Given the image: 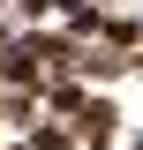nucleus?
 <instances>
[{
  "mask_svg": "<svg viewBox=\"0 0 143 150\" xmlns=\"http://www.w3.org/2000/svg\"><path fill=\"white\" fill-rule=\"evenodd\" d=\"M0 53H8V30H0Z\"/></svg>",
  "mask_w": 143,
  "mask_h": 150,
  "instance_id": "obj_5",
  "label": "nucleus"
},
{
  "mask_svg": "<svg viewBox=\"0 0 143 150\" xmlns=\"http://www.w3.org/2000/svg\"><path fill=\"white\" fill-rule=\"evenodd\" d=\"M15 8H23V15H53V0H15Z\"/></svg>",
  "mask_w": 143,
  "mask_h": 150,
  "instance_id": "obj_4",
  "label": "nucleus"
},
{
  "mask_svg": "<svg viewBox=\"0 0 143 150\" xmlns=\"http://www.w3.org/2000/svg\"><path fill=\"white\" fill-rule=\"evenodd\" d=\"M23 143H30V150H75V128H45V120H38Z\"/></svg>",
  "mask_w": 143,
  "mask_h": 150,
  "instance_id": "obj_2",
  "label": "nucleus"
},
{
  "mask_svg": "<svg viewBox=\"0 0 143 150\" xmlns=\"http://www.w3.org/2000/svg\"><path fill=\"white\" fill-rule=\"evenodd\" d=\"M38 105H45V112H60V120H68V112L83 105V90H75L68 75H60V83H45V90H38Z\"/></svg>",
  "mask_w": 143,
  "mask_h": 150,
  "instance_id": "obj_1",
  "label": "nucleus"
},
{
  "mask_svg": "<svg viewBox=\"0 0 143 150\" xmlns=\"http://www.w3.org/2000/svg\"><path fill=\"white\" fill-rule=\"evenodd\" d=\"M0 8H8V0H0Z\"/></svg>",
  "mask_w": 143,
  "mask_h": 150,
  "instance_id": "obj_6",
  "label": "nucleus"
},
{
  "mask_svg": "<svg viewBox=\"0 0 143 150\" xmlns=\"http://www.w3.org/2000/svg\"><path fill=\"white\" fill-rule=\"evenodd\" d=\"M30 112H38V98L15 90V98H8V128H30Z\"/></svg>",
  "mask_w": 143,
  "mask_h": 150,
  "instance_id": "obj_3",
  "label": "nucleus"
}]
</instances>
